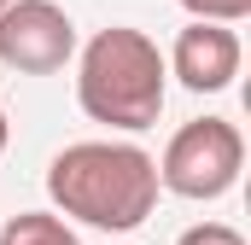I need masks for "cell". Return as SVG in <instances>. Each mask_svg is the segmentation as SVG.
<instances>
[{"label": "cell", "mask_w": 251, "mask_h": 245, "mask_svg": "<svg viewBox=\"0 0 251 245\" xmlns=\"http://www.w3.org/2000/svg\"><path fill=\"white\" fill-rule=\"evenodd\" d=\"M176 245H246V234L228 228V222H199V228H187Z\"/></svg>", "instance_id": "8"}, {"label": "cell", "mask_w": 251, "mask_h": 245, "mask_svg": "<svg viewBox=\"0 0 251 245\" xmlns=\"http://www.w3.org/2000/svg\"><path fill=\"white\" fill-rule=\"evenodd\" d=\"M0 245H82L76 228L53 216V210H18L6 228H0Z\"/></svg>", "instance_id": "6"}, {"label": "cell", "mask_w": 251, "mask_h": 245, "mask_svg": "<svg viewBox=\"0 0 251 245\" xmlns=\"http://www.w3.org/2000/svg\"><path fill=\"white\" fill-rule=\"evenodd\" d=\"M193 18H210V24H246L251 0H181Z\"/></svg>", "instance_id": "7"}, {"label": "cell", "mask_w": 251, "mask_h": 245, "mask_svg": "<svg viewBox=\"0 0 251 245\" xmlns=\"http://www.w3.org/2000/svg\"><path fill=\"white\" fill-rule=\"evenodd\" d=\"M76 59V24L59 0H6L0 6V64L24 76H53Z\"/></svg>", "instance_id": "4"}, {"label": "cell", "mask_w": 251, "mask_h": 245, "mask_svg": "<svg viewBox=\"0 0 251 245\" xmlns=\"http://www.w3.org/2000/svg\"><path fill=\"white\" fill-rule=\"evenodd\" d=\"M240 170H246V134L228 117H193L170 134V146L158 158V187L176 198H193V204H210V198L234 193Z\"/></svg>", "instance_id": "3"}, {"label": "cell", "mask_w": 251, "mask_h": 245, "mask_svg": "<svg viewBox=\"0 0 251 245\" xmlns=\"http://www.w3.org/2000/svg\"><path fill=\"white\" fill-rule=\"evenodd\" d=\"M0 6H6V0H0Z\"/></svg>", "instance_id": "10"}, {"label": "cell", "mask_w": 251, "mask_h": 245, "mask_svg": "<svg viewBox=\"0 0 251 245\" xmlns=\"http://www.w3.org/2000/svg\"><path fill=\"white\" fill-rule=\"evenodd\" d=\"M6 140H12V122H6V111H0V152H6Z\"/></svg>", "instance_id": "9"}, {"label": "cell", "mask_w": 251, "mask_h": 245, "mask_svg": "<svg viewBox=\"0 0 251 245\" xmlns=\"http://www.w3.org/2000/svg\"><path fill=\"white\" fill-rule=\"evenodd\" d=\"M158 158L128 140H76L47 164V198L59 216L100 234H134L158 210Z\"/></svg>", "instance_id": "1"}, {"label": "cell", "mask_w": 251, "mask_h": 245, "mask_svg": "<svg viewBox=\"0 0 251 245\" xmlns=\"http://www.w3.org/2000/svg\"><path fill=\"white\" fill-rule=\"evenodd\" d=\"M164 94H170V64H164L158 41H152L146 29L111 24V29H100V35L82 47V64H76V105L88 111V122L140 134V128L158 122Z\"/></svg>", "instance_id": "2"}, {"label": "cell", "mask_w": 251, "mask_h": 245, "mask_svg": "<svg viewBox=\"0 0 251 245\" xmlns=\"http://www.w3.org/2000/svg\"><path fill=\"white\" fill-rule=\"evenodd\" d=\"M240 59H246V47H240L234 24L193 18L187 29L176 35V47H170V59H164V64H170V76H176L187 94H222V88H234Z\"/></svg>", "instance_id": "5"}]
</instances>
